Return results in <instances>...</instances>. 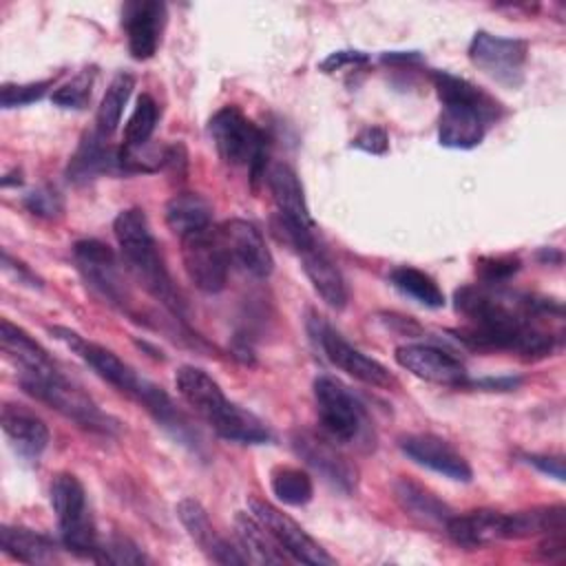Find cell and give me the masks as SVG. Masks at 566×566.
<instances>
[{
    "instance_id": "obj_1",
    "label": "cell",
    "mask_w": 566,
    "mask_h": 566,
    "mask_svg": "<svg viewBox=\"0 0 566 566\" xmlns=\"http://www.w3.org/2000/svg\"><path fill=\"white\" fill-rule=\"evenodd\" d=\"M455 312L467 318L453 329L455 338L480 352H509L524 360L551 356L562 343V332L544 327V321H562V305L551 298L515 292L502 285L473 283L453 294Z\"/></svg>"
},
{
    "instance_id": "obj_2",
    "label": "cell",
    "mask_w": 566,
    "mask_h": 566,
    "mask_svg": "<svg viewBox=\"0 0 566 566\" xmlns=\"http://www.w3.org/2000/svg\"><path fill=\"white\" fill-rule=\"evenodd\" d=\"M431 80L442 104L438 117L440 146L453 150L480 146L489 126L502 117V104L484 88L449 71H433Z\"/></svg>"
},
{
    "instance_id": "obj_3",
    "label": "cell",
    "mask_w": 566,
    "mask_h": 566,
    "mask_svg": "<svg viewBox=\"0 0 566 566\" xmlns=\"http://www.w3.org/2000/svg\"><path fill=\"white\" fill-rule=\"evenodd\" d=\"M177 394L201 416L217 436L239 444H265L272 440L268 424L252 411L228 400L219 382L195 365H181L175 374Z\"/></svg>"
},
{
    "instance_id": "obj_4",
    "label": "cell",
    "mask_w": 566,
    "mask_h": 566,
    "mask_svg": "<svg viewBox=\"0 0 566 566\" xmlns=\"http://www.w3.org/2000/svg\"><path fill=\"white\" fill-rule=\"evenodd\" d=\"M113 232L128 274L175 318L184 321V298L157 250L146 212L142 208L122 210L113 221Z\"/></svg>"
},
{
    "instance_id": "obj_5",
    "label": "cell",
    "mask_w": 566,
    "mask_h": 566,
    "mask_svg": "<svg viewBox=\"0 0 566 566\" xmlns=\"http://www.w3.org/2000/svg\"><path fill=\"white\" fill-rule=\"evenodd\" d=\"M18 382L29 396L86 431L111 436L117 429V422L104 413L97 402L82 387L71 382L60 369L51 374H18Z\"/></svg>"
},
{
    "instance_id": "obj_6",
    "label": "cell",
    "mask_w": 566,
    "mask_h": 566,
    "mask_svg": "<svg viewBox=\"0 0 566 566\" xmlns=\"http://www.w3.org/2000/svg\"><path fill=\"white\" fill-rule=\"evenodd\" d=\"M314 402L323 431L343 444L374 447L371 420L358 396L334 376L314 380Z\"/></svg>"
},
{
    "instance_id": "obj_7",
    "label": "cell",
    "mask_w": 566,
    "mask_h": 566,
    "mask_svg": "<svg viewBox=\"0 0 566 566\" xmlns=\"http://www.w3.org/2000/svg\"><path fill=\"white\" fill-rule=\"evenodd\" d=\"M208 133L219 157L228 166H245L252 184L261 179L265 172L268 139L265 133L241 113V108L230 104L219 108L208 122Z\"/></svg>"
},
{
    "instance_id": "obj_8",
    "label": "cell",
    "mask_w": 566,
    "mask_h": 566,
    "mask_svg": "<svg viewBox=\"0 0 566 566\" xmlns=\"http://www.w3.org/2000/svg\"><path fill=\"white\" fill-rule=\"evenodd\" d=\"M49 500L60 526V539L66 551L77 557L95 559L99 548V535L88 513L86 491L73 473H57L51 480Z\"/></svg>"
},
{
    "instance_id": "obj_9",
    "label": "cell",
    "mask_w": 566,
    "mask_h": 566,
    "mask_svg": "<svg viewBox=\"0 0 566 566\" xmlns=\"http://www.w3.org/2000/svg\"><path fill=\"white\" fill-rule=\"evenodd\" d=\"M276 237L285 241L301 259L303 272L310 279L316 294L334 310H343L349 301L347 283L334 263V259L327 254V250L316 241L314 230L301 228L296 223H290L287 219L279 217L274 221Z\"/></svg>"
},
{
    "instance_id": "obj_10",
    "label": "cell",
    "mask_w": 566,
    "mask_h": 566,
    "mask_svg": "<svg viewBox=\"0 0 566 566\" xmlns=\"http://www.w3.org/2000/svg\"><path fill=\"white\" fill-rule=\"evenodd\" d=\"M73 261L84 283L108 305L130 314L133 296L124 281L115 252L99 239H80L73 245Z\"/></svg>"
},
{
    "instance_id": "obj_11",
    "label": "cell",
    "mask_w": 566,
    "mask_h": 566,
    "mask_svg": "<svg viewBox=\"0 0 566 566\" xmlns=\"http://www.w3.org/2000/svg\"><path fill=\"white\" fill-rule=\"evenodd\" d=\"M310 334L316 343V347L323 352V356L352 376L354 380H360L369 387H380V389H391L398 385L396 376L376 358L363 354L358 347L347 343L323 316H312L310 321Z\"/></svg>"
},
{
    "instance_id": "obj_12",
    "label": "cell",
    "mask_w": 566,
    "mask_h": 566,
    "mask_svg": "<svg viewBox=\"0 0 566 566\" xmlns=\"http://www.w3.org/2000/svg\"><path fill=\"white\" fill-rule=\"evenodd\" d=\"M181 261L190 283L197 290L217 294L226 287L232 263L228 259L219 228L208 226L181 237Z\"/></svg>"
},
{
    "instance_id": "obj_13",
    "label": "cell",
    "mask_w": 566,
    "mask_h": 566,
    "mask_svg": "<svg viewBox=\"0 0 566 566\" xmlns=\"http://www.w3.org/2000/svg\"><path fill=\"white\" fill-rule=\"evenodd\" d=\"M469 60L493 82L506 88H517L524 82L528 44L520 38L475 31L469 42Z\"/></svg>"
},
{
    "instance_id": "obj_14",
    "label": "cell",
    "mask_w": 566,
    "mask_h": 566,
    "mask_svg": "<svg viewBox=\"0 0 566 566\" xmlns=\"http://www.w3.org/2000/svg\"><path fill=\"white\" fill-rule=\"evenodd\" d=\"M250 513L265 526V531L276 539V544L285 551V555L301 564L327 566L334 564V557L287 513L276 509L272 502L250 495L248 497Z\"/></svg>"
},
{
    "instance_id": "obj_15",
    "label": "cell",
    "mask_w": 566,
    "mask_h": 566,
    "mask_svg": "<svg viewBox=\"0 0 566 566\" xmlns=\"http://www.w3.org/2000/svg\"><path fill=\"white\" fill-rule=\"evenodd\" d=\"M294 453L316 471L327 484L343 493H352L358 482L356 467L332 444L329 436L314 433L310 429H296L290 436Z\"/></svg>"
},
{
    "instance_id": "obj_16",
    "label": "cell",
    "mask_w": 566,
    "mask_h": 566,
    "mask_svg": "<svg viewBox=\"0 0 566 566\" xmlns=\"http://www.w3.org/2000/svg\"><path fill=\"white\" fill-rule=\"evenodd\" d=\"M49 332L62 340L73 354H77L99 378H104L108 385H113L117 391L126 394L128 398H133L144 380V376H139L128 363H124L115 352H111L108 347L86 340L84 336H80L77 332L69 329V327H60L53 325L49 327Z\"/></svg>"
},
{
    "instance_id": "obj_17",
    "label": "cell",
    "mask_w": 566,
    "mask_h": 566,
    "mask_svg": "<svg viewBox=\"0 0 566 566\" xmlns=\"http://www.w3.org/2000/svg\"><path fill=\"white\" fill-rule=\"evenodd\" d=\"M394 358L402 369L433 385L464 389L471 382L469 371L460 358L429 343H405L396 347Z\"/></svg>"
},
{
    "instance_id": "obj_18",
    "label": "cell",
    "mask_w": 566,
    "mask_h": 566,
    "mask_svg": "<svg viewBox=\"0 0 566 566\" xmlns=\"http://www.w3.org/2000/svg\"><path fill=\"white\" fill-rule=\"evenodd\" d=\"M217 228L232 265L256 279L270 276V272L274 270V259L265 245L261 230L254 223L245 219H228Z\"/></svg>"
},
{
    "instance_id": "obj_19",
    "label": "cell",
    "mask_w": 566,
    "mask_h": 566,
    "mask_svg": "<svg viewBox=\"0 0 566 566\" xmlns=\"http://www.w3.org/2000/svg\"><path fill=\"white\" fill-rule=\"evenodd\" d=\"M400 451L416 464L453 482H471L473 471L467 458L447 440L433 433H407L398 440Z\"/></svg>"
},
{
    "instance_id": "obj_20",
    "label": "cell",
    "mask_w": 566,
    "mask_h": 566,
    "mask_svg": "<svg viewBox=\"0 0 566 566\" xmlns=\"http://www.w3.org/2000/svg\"><path fill=\"white\" fill-rule=\"evenodd\" d=\"M122 24L126 31L128 53L144 62L157 53L161 31L166 24V4L159 0H135L122 9Z\"/></svg>"
},
{
    "instance_id": "obj_21",
    "label": "cell",
    "mask_w": 566,
    "mask_h": 566,
    "mask_svg": "<svg viewBox=\"0 0 566 566\" xmlns=\"http://www.w3.org/2000/svg\"><path fill=\"white\" fill-rule=\"evenodd\" d=\"M0 424L11 449L24 462H38L49 447L51 431L46 422L22 405L4 402L0 411Z\"/></svg>"
},
{
    "instance_id": "obj_22",
    "label": "cell",
    "mask_w": 566,
    "mask_h": 566,
    "mask_svg": "<svg viewBox=\"0 0 566 566\" xmlns=\"http://www.w3.org/2000/svg\"><path fill=\"white\" fill-rule=\"evenodd\" d=\"M177 517L184 524L190 539L217 564H245L241 548H234L226 537L212 526L208 511L195 497H184L177 502Z\"/></svg>"
},
{
    "instance_id": "obj_23",
    "label": "cell",
    "mask_w": 566,
    "mask_h": 566,
    "mask_svg": "<svg viewBox=\"0 0 566 566\" xmlns=\"http://www.w3.org/2000/svg\"><path fill=\"white\" fill-rule=\"evenodd\" d=\"M104 172H122L119 170V148L108 144V137L91 130L82 137L80 146L69 159L66 177L73 184H88Z\"/></svg>"
},
{
    "instance_id": "obj_24",
    "label": "cell",
    "mask_w": 566,
    "mask_h": 566,
    "mask_svg": "<svg viewBox=\"0 0 566 566\" xmlns=\"http://www.w3.org/2000/svg\"><path fill=\"white\" fill-rule=\"evenodd\" d=\"M268 186L272 192V199L279 208V217L287 219L290 223H296L307 230H316V223L312 219L303 184L292 166L287 164H272L268 168Z\"/></svg>"
},
{
    "instance_id": "obj_25",
    "label": "cell",
    "mask_w": 566,
    "mask_h": 566,
    "mask_svg": "<svg viewBox=\"0 0 566 566\" xmlns=\"http://www.w3.org/2000/svg\"><path fill=\"white\" fill-rule=\"evenodd\" d=\"M444 533L455 546L475 551L504 539V513L478 509L462 515H451L444 524Z\"/></svg>"
},
{
    "instance_id": "obj_26",
    "label": "cell",
    "mask_w": 566,
    "mask_h": 566,
    "mask_svg": "<svg viewBox=\"0 0 566 566\" xmlns=\"http://www.w3.org/2000/svg\"><path fill=\"white\" fill-rule=\"evenodd\" d=\"M0 345L2 352L18 365L20 374H51L60 369L51 354L22 327L9 318L0 321Z\"/></svg>"
},
{
    "instance_id": "obj_27",
    "label": "cell",
    "mask_w": 566,
    "mask_h": 566,
    "mask_svg": "<svg viewBox=\"0 0 566 566\" xmlns=\"http://www.w3.org/2000/svg\"><path fill=\"white\" fill-rule=\"evenodd\" d=\"M394 497L405 513L431 526H444L453 515L449 504H444L431 489L411 478H398L394 482Z\"/></svg>"
},
{
    "instance_id": "obj_28",
    "label": "cell",
    "mask_w": 566,
    "mask_h": 566,
    "mask_svg": "<svg viewBox=\"0 0 566 566\" xmlns=\"http://www.w3.org/2000/svg\"><path fill=\"white\" fill-rule=\"evenodd\" d=\"M566 531L564 504L535 506L526 511L504 513V539H528L544 537Z\"/></svg>"
},
{
    "instance_id": "obj_29",
    "label": "cell",
    "mask_w": 566,
    "mask_h": 566,
    "mask_svg": "<svg viewBox=\"0 0 566 566\" xmlns=\"http://www.w3.org/2000/svg\"><path fill=\"white\" fill-rule=\"evenodd\" d=\"M234 533L239 539V548L250 564H283L290 559L252 513L234 515Z\"/></svg>"
},
{
    "instance_id": "obj_30",
    "label": "cell",
    "mask_w": 566,
    "mask_h": 566,
    "mask_svg": "<svg viewBox=\"0 0 566 566\" xmlns=\"http://www.w3.org/2000/svg\"><path fill=\"white\" fill-rule=\"evenodd\" d=\"M0 548L24 564H51L57 559V546L51 537L24 526H0Z\"/></svg>"
},
{
    "instance_id": "obj_31",
    "label": "cell",
    "mask_w": 566,
    "mask_h": 566,
    "mask_svg": "<svg viewBox=\"0 0 566 566\" xmlns=\"http://www.w3.org/2000/svg\"><path fill=\"white\" fill-rule=\"evenodd\" d=\"M164 217L168 228L181 239L212 226V206L197 192H177L168 199Z\"/></svg>"
},
{
    "instance_id": "obj_32",
    "label": "cell",
    "mask_w": 566,
    "mask_h": 566,
    "mask_svg": "<svg viewBox=\"0 0 566 566\" xmlns=\"http://www.w3.org/2000/svg\"><path fill=\"white\" fill-rule=\"evenodd\" d=\"M389 281L391 285L413 298L416 303L424 305V307H431V310H438L442 307L447 301H444V292L440 290V285L436 283V279L413 265H398L389 272Z\"/></svg>"
},
{
    "instance_id": "obj_33",
    "label": "cell",
    "mask_w": 566,
    "mask_h": 566,
    "mask_svg": "<svg viewBox=\"0 0 566 566\" xmlns=\"http://www.w3.org/2000/svg\"><path fill=\"white\" fill-rule=\"evenodd\" d=\"M133 88H135V77L126 71L117 73L111 80V84H108V88L102 95V102L97 106V115H95V130L99 135L111 137L117 130V126L122 122L124 106H126Z\"/></svg>"
},
{
    "instance_id": "obj_34",
    "label": "cell",
    "mask_w": 566,
    "mask_h": 566,
    "mask_svg": "<svg viewBox=\"0 0 566 566\" xmlns=\"http://www.w3.org/2000/svg\"><path fill=\"white\" fill-rule=\"evenodd\" d=\"M270 489L287 506H305L314 497V482L298 467H276L270 473Z\"/></svg>"
},
{
    "instance_id": "obj_35",
    "label": "cell",
    "mask_w": 566,
    "mask_h": 566,
    "mask_svg": "<svg viewBox=\"0 0 566 566\" xmlns=\"http://www.w3.org/2000/svg\"><path fill=\"white\" fill-rule=\"evenodd\" d=\"M157 122H159V106L157 102L148 95V93H142L137 97V104L124 126V137H122V146L126 148H139V146H146L157 128Z\"/></svg>"
},
{
    "instance_id": "obj_36",
    "label": "cell",
    "mask_w": 566,
    "mask_h": 566,
    "mask_svg": "<svg viewBox=\"0 0 566 566\" xmlns=\"http://www.w3.org/2000/svg\"><path fill=\"white\" fill-rule=\"evenodd\" d=\"M93 82H95V71L84 69L71 82L55 88L53 95H51V102L60 108H66V111H82L91 102Z\"/></svg>"
},
{
    "instance_id": "obj_37",
    "label": "cell",
    "mask_w": 566,
    "mask_h": 566,
    "mask_svg": "<svg viewBox=\"0 0 566 566\" xmlns=\"http://www.w3.org/2000/svg\"><path fill=\"white\" fill-rule=\"evenodd\" d=\"M93 562H97V564H146L148 557L126 535H111L99 542V548H97Z\"/></svg>"
},
{
    "instance_id": "obj_38",
    "label": "cell",
    "mask_w": 566,
    "mask_h": 566,
    "mask_svg": "<svg viewBox=\"0 0 566 566\" xmlns=\"http://www.w3.org/2000/svg\"><path fill=\"white\" fill-rule=\"evenodd\" d=\"M520 270V259L513 254H500V256H482L475 263V272L482 283L502 285L506 283L515 272Z\"/></svg>"
},
{
    "instance_id": "obj_39",
    "label": "cell",
    "mask_w": 566,
    "mask_h": 566,
    "mask_svg": "<svg viewBox=\"0 0 566 566\" xmlns=\"http://www.w3.org/2000/svg\"><path fill=\"white\" fill-rule=\"evenodd\" d=\"M51 80H40V82H27V84H2L0 88V106L2 108H18L33 104L44 97L49 91Z\"/></svg>"
},
{
    "instance_id": "obj_40",
    "label": "cell",
    "mask_w": 566,
    "mask_h": 566,
    "mask_svg": "<svg viewBox=\"0 0 566 566\" xmlns=\"http://www.w3.org/2000/svg\"><path fill=\"white\" fill-rule=\"evenodd\" d=\"M22 203L31 214L42 219H55L64 210V199L53 186H40L31 190L29 195H24Z\"/></svg>"
},
{
    "instance_id": "obj_41",
    "label": "cell",
    "mask_w": 566,
    "mask_h": 566,
    "mask_svg": "<svg viewBox=\"0 0 566 566\" xmlns=\"http://www.w3.org/2000/svg\"><path fill=\"white\" fill-rule=\"evenodd\" d=\"M352 148L369 155H385L389 148L387 130L382 126H367L352 139Z\"/></svg>"
},
{
    "instance_id": "obj_42",
    "label": "cell",
    "mask_w": 566,
    "mask_h": 566,
    "mask_svg": "<svg viewBox=\"0 0 566 566\" xmlns=\"http://www.w3.org/2000/svg\"><path fill=\"white\" fill-rule=\"evenodd\" d=\"M369 55L365 51H356V49H345V51H334L329 53L323 62H321V71L323 73H336L345 66H360L367 64Z\"/></svg>"
},
{
    "instance_id": "obj_43",
    "label": "cell",
    "mask_w": 566,
    "mask_h": 566,
    "mask_svg": "<svg viewBox=\"0 0 566 566\" xmlns=\"http://www.w3.org/2000/svg\"><path fill=\"white\" fill-rule=\"evenodd\" d=\"M2 270L9 274V276H13L18 283H24V285H29V287H42V279L29 268V265H24L22 261H18V259H13L7 250H2Z\"/></svg>"
},
{
    "instance_id": "obj_44",
    "label": "cell",
    "mask_w": 566,
    "mask_h": 566,
    "mask_svg": "<svg viewBox=\"0 0 566 566\" xmlns=\"http://www.w3.org/2000/svg\"><path fill=\"white\" fill-rule=\"evenodd\" d=\"M524 460L528 464H533L537 471H542L544 475L564 482V458L562 455H539V453H531L524 455Z\"/></svg>"
}]
</instances>
